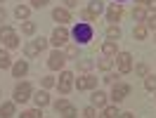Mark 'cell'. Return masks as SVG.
I'll use <instances>...</instances> for the list:
<instances>
[{
  "mask_svg": "<svg viewBox=\"0 0 156 118\" xmlns=\"http://www.w3.org/2000/svg\"><path fill=\"white\" fill-rule=\"evenodd\" d=\"M92 36H95V29H92V24H88V21H78L76 26H73V31H71V38L76 40L78 45H88L90 40H92Z\"/></svg>",
  "mask_w": 156,
  "mask_h": 118,
  "instance_id": "cell-1",
  "label": "cell"
},
{
  "mask_svg": "<svg viewBox=\"0 0 156 118\" xmlns=\"http://www.w3.org/2000/svg\"><path fill=\"white\" fill-rule=\"evenodd\" d=\"M128 95H130V85H128V83H114V85H111V97L109 99H111L114 104H121Z\"/></svg>",
  "mask_w": 156,
  "mask_h": 118,
  "instance_id": "cell-2",
  "label": "cell"
},
{
  "mask_svg": "<svg viewBox=\"0 0 156 118\" xmlns=\"http://www.w3.org/2000/svg\"><path fill=\"white\" fill-rule=\"evenodd\" d=\"M31 95H33V88H31V83H19L17 88H14V104H24V102H29Z\"/></svg>",
  "mask_w": 156,
  "mask_h": 118,
  "instance_id": "cell-3",
  "label": "cell"
},
{
  "mask_svg": "<svg viewBox=\"0 0 156 118\" xmlns=\"http://www.w3.org/2000/svg\"><path fill=\"white\" fill-rule=\"evenodd\" d=\"M73 83H76V80H73V73H71V71H62V73H59V80H57V88H59L62 95H69V92L73 90Z\"/></svg>",
  "mask_w": 156,
  "mask_h": 118,
  "instance_id": "cell-4",
  "label": "cell"
},
{
  "mask_svg": "<svg viewBox=\"0 0 156 118\" xmlns=\"http://www.w3.org/2000/svg\"><path fill=\"white\" fill-rule=\"evenodd\" d=\"M116 66H118V73H130L133 71V54L130 52H118L116 54Z\"/></svg>",
  "mask_w": 156,
  "mask_h": 118,
  "instance_id": "cell-5",
  "label": "cell"
},
{
  "mask_svg": "<svg viewBox=\"0 0 156 118\" xmlns=\"http://www.w3.org/2000/svg\"><path fill=\"white\" fill-rule=\"evenodd\" d=\"M64 61H66V54L62 50H55V52H50V57H48V69L50 71L64 69Z\"/></svg>",
  "mask_w": 156,
  "mask_h": 118,
  "instance_id": "cell-6",
  "label": "cell"
},
{
  "mask_svg": "<svg viewBox=\"0 0 156 118\" xmlns=\"http://www.w3.org/2000/svg\"><path fill=\"white\" fill-rule=\"evenodd\" d=\"M69 38H71V33H69L64 26H57V29L52 31V38H50V43H52V45L59 50L62 45H66V43H69Z\"/></svg>",
  "mask_w": 156,
  "mask_h": 118,
  "instance_id": "cell-7",
  "label": "cell"
},
{
  "mask_svg": "<svg viewBox=\"0 0 156 118\" xmlns=\"http://www.w3.org/2000/svg\"><path fill=\"white\" fill-rule=\"evenodd\" d=\"M76 85L78 92H83V90H95L97 88V76H92V73H85V76H80V78L73 83Z\"/></svg>",
  "mask_w": 156,
  "mask_h": 118,
  "instance_id": "cell-8",
  "label": "cell"
},
{
  "mask_svg": "<svg viewBox=\"0 0 156 118\" xmlns=\"http://www.w3.org/2000/svg\"><path fill=\"white\" fill-rule=\"evenodd\" d=\"M10 71H12V76H14V78H24V76L29 73V61L19 59V61H14V64H12Z\"/></svg>",
  "mask_w": 156,
  "mask_h": 118,
  "instance_id": "cell-9",
  "label": "cell"
},
{
  "mask_svg": "<svg viewBox=\"0 0 156 118\" xmlns=\"http://www.w3.org/2000/svg\"><path fill=\"white\" fill-rule=\"evenodd\" d=\"M121 17H123V7L118 2H111V7L107 10V21L116 24V21H121Z\"/></svg>",
  "mask_w": 156,
  "mask_h": 118,
  "instance_id": "cell-10",
  "label": "cell"
},
{
  "mask_svg": "<svg viewBox=\"0 0 156 118\" xmlns=\"http://www.w3.org/2000/svg\"><path fill=\"white\" fill-rule=\"evenodd\" d=\"M107 102H109L107 92H102V90H95V92H92V106H95V109H104V106H107Z\"/></svg>",
  "mask_w": 156,
  "mask_h": 118,
  "instance_id": "cell-11",
  "label": "cell"
},
{
  "mask_svg": "<svg viewBox=\"0 0 156 118\" xmlns=\"http://www.w3.org/2000/svg\"><path fill=\"white\" fill-rule=\"evenodd\" d=\"M52 19L59 21V24H69L71 21V12L66 7H57V10H52Z\"/></svg>",
  "mask_w": 156,
  "mask_h": 118,
  "instance_id": "cell-12",
  "label": "cell"
},
{
  "mask_svg": "<svg viewBox=\"0 0 156 118\" xmlns=\"http://www.w3.org/2000/svg\"><path fill=\"white\" fill-rule=\"evenodd\" d=\"M102 54H104V57H116L118 54V43L116 40H104V43H102Z\"/></svg>",
  "mask_w": 156,
  "mask_h": 118,
  "instance_id": "cell-13",
  "label": "cell"
},
{
  "mask_svg": "<svg viewBox=\"0 0 156 118\" xmlns=\"http://www.w3.org/2000/svg\"><path fill=\"white\" fill-rule=\"evenodd\" d=\"M12 116H17L14 102H2V104H0V118H12Z\"/></svg>",
  "mask_w": 156,
  "mask_h": 118,
  "instance_id": "cell-14",
  "label": "cell"
},
{
  "mask_svg": "<svg viewBox=\"0 0 156 118\" xmlns=\"http://www.w3.org/2000/svg\"><path fill=\"white\" fill-rule=\"evenodd\" d=\"M33 102H36V106H38V109H45L50 104V95L45 92V90H38V92L33 95Z\"/></svg>",
  "mask_w": 156,
  "mask_h": 118,
  "instance_id": "cell-15",
  "label": "cell"
},
{
  "mask_svg": "<svg viewBox=\"0 0 156 118\" xmlns=\"http://www.w3.org/2000/svg\"><path fill=\"white\" fill-rule=\"evenodd\" d=\"M29 14H31L29 5H17V7H14V17L19 21H29Z\"/></svg>",
  "mask_w": 156,
  "mask_h": 118,
  "instance_id": "cell-16",
  "label": "cell"
},
{
  "mask_svg": "<svg viewBox=\"0 0 156 118\" xmlns=\"http://www.w3.org/2000/svg\"><path fill=\"white\" fill-rule=\"evenodd\" d=\"M147 33H149V29H147L144 24H137L135 29H133V38L135 40H147Z\"/></svg>",
  "mask_w": 156,
  "mask_h": 118,
  "instance_id": "cell-17",
  "label": "cell"
},
{
  "mask_svg": "<svg viewBox=\"0 0 156 118\" xmlns=\"http://www.w3.org/2000/svg\"><path fill=\"white\" fill-rule=\"evenodd\" d=\"M107 40H121V29H118L116 24H109L107 26Z\"/></svg>",
  "mask_w": 156,
  "mask_h": 118,
  "instance_id": "cell-18",
  "label": "cell"
},
{
  "mask_svg": "<svg viewBox=\"0 0 156 118\" xmlns=\"http://www.w3.org/2000/svg\"><path fill=\"white\" fill-rule=\"evenodd\" d=\"M0 69L5 71V69H12V57H10V52L7 50H0Z\"/></svg>",
  "mask_w": 156,
  "mask_h": 118,
  "instance_id": "cell-19",
  "label": "cell"
},
{
  "mask_svg": "<svg viewBox=\"0 0 156 118\" xmlns=\"http://www.w3.org/2000/svg\"><path fill=\"white\" fill-rule=\"evenodd\" d=\"M24 54H26L29 59H33V57H38V54H40V50H38L36 43H26V45H24Z\"/></svg>",
  "mask_w": 156,
  "mask_h": 118,
  "instance_id": "cell-20",
  "label": "cell"
},
{
  "mask_svg": "<svg viewBox=\"0 0 156 118\" xmlns=\"http://www.w3.org/2000/svg\"><path fill=\"white\" fill-rule=\"evenodd\" d=\"M2 45L7 50H14V47H19V36L17 33H12V36H7V38L2 40Z\"/></svg>",
  "mask_w": 156,
  "mask_h": 118,
  "instance_id": "cell-21",
  "label": "cell"
},
{
  "mask_svg": "<svg viewBox=\"0 0 156 118\" xmlns=\"http://www.w3.org/2000/svg\"><path fill=\"white\" fill-rule=\"evenodd\" d=\"M111 66H114V57H102L97 61V69L99 71H111Z\"/></svg>",
  "mask_w": 156,
  "mask_h": 118,
  "instance_id": "cell-22",
  "label": "cell"
},
{
  "mask_svg": "<svg viewBox=\"0 0 156 118\" xmlns=\"http://www.w3.org/2000/svg\"><path fill=\"white\" fill-rule=\"evenodd\" d=\"M36 29H38L36 21H21V33H24V36H33Z\"/></svg>",
  "mask_w": 156,
  "mask_h": 118,
  "instance_id": "cell-23",
  "label": "cell"
},
{
  "mask_svg": "<svg viewBox=\"0 0 156 118\" xmlns=\"http://www.w3.org/2000/svg\"><path fill=\"white\" fill-rule=\"evenodd\" d=\"M59 116H62V118H76L78 116V109L69 104V106H64L62 111H59Z\"/></svg>",
  "mask_w": 156,
  "mask_h": 118,
  "instance_id": "cell-24",
  "label": "cell"
},
{
  "mask_svg": "<svg viewBox=\"0 0 156 118\" xmlns=\"http://www.w3.org/2000/svg\"><path fill=\"white\" fill-rule=\"evenodd\" d=\"M99 118H118V109L116 106H104L102 113H99Z\"/></svg>",
  "mask_w": 156,
  "mask_h": 118,
  "instance_id": "cell-25",
  "label": "cell"
},
{
  "mask_svg": "<svg viewBox=\"0 0 156 118\" xmlns=\"http://www.w3.org/2000/svg\"><path fill=\"white\" fill-rule=\"evenodd\" d=\"M147 17H149V14H147V10H144V7H142V5L133 10V19H135V21H144Z\"/></svg>",
  "mask_w": 156,
  "mask_h": 118,
  "instance_id": "cell-26",
  "label": "cell"
},
{
  "mask_svg": "<svg viewBox=\"0 0 156 118\" xmlns=\"http://www.w3.org/2000/svg\"><path fill=\"white\" fill-rule=\"evenodd\" d=\"M102 10H104V5H102V0H92V2L88 5V12H92L95 17H97V14H99Z\"/></svg>",
  "mask_w": 156,
  "mask_h": 118,
  "instance_id": "cell-27",
  "label": "cell"
},
{
  "mask_svg": "<svg viewBox=\"0 0 156 118\" xmlns=\"http://www.w3.org/2000/svg\"><path fill=\"white\" fill-rule=\"evenodd\" d=\"M19 118H43V113H40V109H29V111H21Z\"/></svg>",
  "mask_w": 156,
  "mask_h": 118,
  "instance_id": "cell-28",
  "label": "cell"
},
{
  "mask_svg": "<svg viewBox=\"0 0 156 118\" xmlns=\"http://www.w3.org/2000/svg\"><path fill=\"white\" fill-rule=\"evenodd\" d=\"M40 85H43L45 90H50V88H55V85H57V80L52 78V76H43V78H40Z\"/></svg>",
  "mask_w": 156,
  "mask_h": 118,
  "instance_id": "cell-29",
  "label": "cell"
},
{
  "mask_svg": "<svg viewBox=\"0 0 156 118\" xmlns=\"http://www.w3.org/2000/svg\"><path fill=\"white\" fill-rule=\"evenodd\" d=\"M135 73L140 76V78H147V76H149V66L142 61V64H137V66H135Z\"/></svg>",
  "mask_w": 156,
  "mask_h": 118,
  "instance_id": "cell-30",
  "label": "cell"
},
{
  "mask_svg": "<svg viewBox=\"0 0 156 118\" xmlns=\"http://www.w3.org/2000/svg\"><path fill=\"white\" fill-rule=\"evenodd\" d=\"M144 88L149 92H156V76H147L144 78Z\"/></svg>",
  "mask_w": 156,
  "mask_h": 118,
  "instance_id": "cell-31",
  "label": "cell"
},
{
  "mask_svg": "<svg viewBox=\"0 0 156 118\" xmlns=\"http://www.w3.org/2000/svg\"><path fill=\"white\" fill-rule=\"evenodd\" d=\"M64 54H66V59H76L78 57V45H69L64 50Z\"/></svg>",
  "mask_w": 156,
  "mask_h": 118,
  "instance_id": "cell-32",
  "label": "cell"
},
{
  "mask_svg": "<svg viewBox=\"0 0 156 118\" xmlns=\"http://www.w3.org/2000/svg\"><path fill=\"white\" fill-rule=\"evenodd\" d=\"M12 33H14L12 26H7V24H2V26H0V40H5L7 36H12Z\"/></svg>",
  "mask_w": 156,
  "mask_h": 118,
  "instance_id": "cell-33",
  "label": "cell"
},
{
  "mask_svg": "<svg viewBox=\"0 0 156 118\" xmlns=\"http://www.w3.org/2000/svg\"><path fill=\"white\" fill-rule=\"evenodd\" d=\"M95 116H97V109L92 106V104L83 109V118H95Z\"/></svg>",
  "mask_w": 156,
  "mask_h": 118,
  "instance_id": "cell-34",
  "label": "cell"
},
{
  "mask_svg": "<svg viewBox=\"0 0 156 118\" xmlns=\"http://www.w3.org/2000/svg\"><path fill=\"white\" fill-rule=\"evenodd\" d=\"M144 26H147V29H151V31H156V14H149V17H147Z\"/></svg>",
  "mask_w": 156,
  "mask_h": 118,
  "instance_id": "cell-35",
  "label": "cell"
},
{
  "mask_svg": "<svg viewBox=\"0 0 156 118\" xmlns=\"http://www.w3.org/2000/svg\"><path fill=\"white\" fill-rule=\"evenodd\" d=\"M78 61V59H76ZM78 69L80 71H90L92 69V61H90V59H80V61H78Z\"/></svg>",
  "mask_w": 156,
  "mask_h": 118,
  "instance_id": "cell-36",
  "label": "cell"
},
{
  "mask_svg": "<svg viewBox=\"0 0 156 118\" xmlns=\"http://www.w3.org/2000/svg\"><path fill=\"white\" fill-rule=\"evenodd\" d=\"M80 17H83V21H88V24H90V21H97V17H95L92 12H88V10L80 12Z\"/></svg>",
  "mask_w": 156,
  "mask_h": 118,
  "instance_id": "cell-37",
  "label": "cell"
},
{
  "mask_svg": "<svg viewBox=\"0 0 156 118\" xmlns=\"http://www.w3.org/2000/svg\"><path fill=\"white\" fill-rule=\"evenodd\" d=\"M102 80H104L107 85H114V83H118V76H116V73H107V76H104Z\"/></svg>",
  "mask_w": 156,
  "mask_h": 118,
  "instance_id": "cell-38",
  "label": "cell"
},
{
  "mask_svg": "<svg viewBox=\"0 0 156 118\" xmlns=\"http://www.w3.org/2000/svg\"><path fill=\"white\" fill-rule=\"evenodd\" d=\"M52 106H55V111H57V113H59V111H62V109H64V106H69V102H66V99H57V102H55Z\"/></svg>",
  "mask_w": 156,
  "mask_h": 118,
  "instance_id": "cell-39",
  "label": "cell"
},
{
  "mask_svg": "<svg viewBox=\"0 0 156 118\" xmlns=\"http://www.w3.org/2000/svg\"><path fill=\"white\" fill-rule=\"evenodd\" d=\"M33 43H36V45H38V50L43 52V50L48 47V43H50V40H48V38H38V40H33Z\"/></svg>",
  "mask_w": 156,
  "mask_h": 118,
  "instance_id": "cell-40",
  "label": "cell"
},
{
  "mask_svg": "<svg viewBox=\"0 0 156 118\" xmlns=\"http://www.w3.org/2000/svg\"><path fill=\"white\" fill-rule=\"evenodd\" d=\"M48 2H50V0H31V5H33V7H45Z\"/></svg>",
  "mask_w": 156,
  "mask_h": 118,
  "instance_id": "cell-41",
  "label": "cell"
},
{
  "mask_svg": "<svg viewBox=\"0 0 156 118\" xmlns=\"http://www.w3.org/2000/svg\"><path fill=\"white\" fill-rule=\"evenodd\" d=\"M64 5H66V10H73L78 5V0H64Z\"/></svg>",
  "mask_w": 156,
  "mask_h": 118,
  "instance_id": "cell-42",
  "label": "cell"
},
{
  "mask_svg": "<svg viewBox=\"0 0 156 118\" xmlns=\"http://www.w3.org/2000/svg\"><path fill=\"white\" fill-rule=\"evenodd\" d=\"M7 19V12H5V7H2V5H0V26H2V21Z\"/></svg>",
  "mask_w": 156,
  "mask_h": 118,
  "instance_id": "cell-43",
  "label": "cell"
},
{
  "mask_svg": "<svg viewBox=\"0 0 156 118\" xmlns=\"http://www.w3.org/2000/svg\"><path fill=\"white\" fill-rule=\"evenodd\" d=\"M118 118H135V116H133L130 111H126V113H118Z\"/></svg>",
  "mask_w": 156,
  "mask_h": 118,
  "instance_id": "cell-44",
  "label": "cell"
},
{
  "mask_svg": "<svg viewBox=\"0 0 156 118\" xmlns=\"http://www.w3.org/2000/svg\"><path fill=\"white\" fill-rule=\"evenodd\" d=\"M137 2H140L142 7H149V2H151V0H137Z\"/></svg>",
  "mask_w": 156,
  "mask_h": 118,
  "instance_id": "cell-45",
  "label": "cell"
},
{
  "mask_svg": "<svg viewBox=\"0 0 156 118\" xmlns=\"http://www.w3.org/2000/svg\"><path fill=\"white\" fill-rule=\"evenodd\" d=\"M149 7H151V10L156 12V0H151V2H149Z\"/></svg>",
  "mask_w": 156,
  "mask_h": 118,
  "instance_id": "cell-46",
  "label": "cell"
},
{
  "mask_svg": "<svg viewBox=\"0 0 156 118\" xmlns=\"http://www.w3.org/2000/svg\"><path fill=\"white\" fill-rule=\"evenodd\" d=\"M116 2H118V5H121V2H126V0H116Z\"/></svg>",
  "mask_w": 156,
  "mask_h": 118,
  "instance_id": "cell-47",
  "label": "cell"
},
{
  "mask_svg": "<svg viewBox=\"0 0 156 118\" xmlns=\"http://www.w3.org/2000/svg\"><path fill=\"white\" fill-rule=\"evenodd\" d=\"M154 43H156V33H154Z\"/></svg>",
  "mask_w": 156,
  "mask_h": 118,
  "instance_id": "cell-48",
  "label": "cell"
},
{
  "mask_svg": "<svg viewBox=\"0 0 156 118\" xmlns=\"http://www.w3.org/2000/svg\"><path fill=\"white\" fill-rule=\"evenodd\" d=\"M0 2H5V0H0Z\"/></svg>",
  "mask_w": 156,
  "mask_h": 118,
  "instance_id": "cell-49",
  "label": "cell"
},
{
  "mask_svg": "<svg viewBox=\"0 0 156 118\" xmlns=\"http://www.w3.org/2000/svg\"><path fill=\"white\" fill-rule=\"evenodd\" d=\"M0 97H2V92H0Z\"/></svg>",
  "mask_w": 156,
  "mask_h": 118,
  "instance_id": "cell-50",
  "label": "cell"
},
{
  "mask_svg": "<svg viewBox=\"0 0 156 118\" xmlns=\"http://www.w3.org/2000/svg\"><path fill=\"white\" fill-rule=\"evenodd\" d=\"M19 2H21V0H19Z\"/></svg>",
  "mask_w": 156,
  "mask_h": 118,
  "instance_id": "cell-51",
  "label": "cell"
},
{
  "mask_svg": "<svg viewBox=\"0 0 156 118\" xmlns=\"http://www.w3.org/2000/svg\"><path fill=\"white\" fill-rule=\"evenodd\" d=\"M43 118H45V116H43Z\"/></svg>",
  "mask_w": 156,
  "mask_h": 118,
  "instance_id": "cell-52",
  "label": "cell"
}]
</instances>
